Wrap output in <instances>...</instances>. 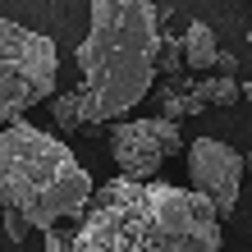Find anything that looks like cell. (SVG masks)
<instances>
[{
	"mask_svg": "<svg viewBox=\"0 0 252 252\" xmlns=\"http://www.w3.org/2000/svg\"><path fill=\"white\" fill-rule=\"evenodd\" d=\"M211 202L179 184L110 179L87 197L73 252H220Z\"/></svg>",
	"mask_w": 252,
	"mask_h": 252,
	"instance_id": "cell-1",
	"label": "cell"
},
{
	"mask_svg": "<svg viewBox=\"0 0 252 252\" xmlns=\"http://www.w3.org/2000/svg\"><path fill=\"white\" fill-rule=\"evenodd\" d=\"M160 19L152 0H92V28L78 46V120L83 133L128 115L152 92Z\"/></svg>",
	"mask_w": 252,
	"mask_h": 252,
	"instance_id": "cell-2",
	"label": "cell"
},
{
	"mask_svg": "<svg viewBox=\"0 0 252 252\" xmlns=\"http://www.w3.org/2000/svg\"><path fill=\"white\" fill-rule=\"evenodd\" d=\"M87 197H92V179L69 142L32 128L28 120L0 128V206L19 211L28 229L83 220Z\"/></svg>",
	"mask_w": 252,
	"mask_h": 252,
	"instance_id": "cell-3",
	"label": "cell"
},
{
	"mask_svg": "<svg viewBox=\"0 0 252 252\" xmlns=\"http://www.w3.org/2000/svg\"><path fill=\"white\" fill-rule=\"evenodd\" d=\"M55 78H60L55 41L0 19V124H14L23 120V110L51 101Z\"/></svg>",
	"mask_w": 252,
	"mask_h": 252,
	"instance_id": "cell-4",
	"label": "cell"
},
{
	"mask_svg": "<svg viewBox=\"0 0 252 252\" xmlns=\"http://www.w3.org/2000/svg\"><path fill=\"white\" fill-rule=\"evenodd\" d=\"M110 152H115V165H120V179H156L165 156L184 152V133L179 124L170 120H120L110 128Z\"/></svg>",
	"mask_w": 252,
	"mask_h": 252,
	"instance_id": "cell-5",
	"label": "cell"
},
{
	"mask_svg": "<svg viewBox=\"0 0 252 252\" xmlns=\"http://www.w3.org/2000/svg\"><path fill=\"white\" fill-rule=\"evenodd\" d=\"M188 188L197 197L211 202L216 220H225L239 211V197H243V156L234 152L229 142L220 138H197L188 147Z\"/></svg>",
	"mask_w": 252,
	"mask_h": 252,
	"instance_id": "cell-6",
	"label": "cell"
},
{
	"mask_svg": "<svg viewBox=\"0 0 252 252\" xmlns=\"http://www.w3.org/2000/svg\"><path fill=\"white\" fill-rule=\"evenodd\" d=\"M179 46H184V73H188V69H192V73H206V69L216 64V55H220L216 32H211L202 19H197V23H188V32L179 37Z\"/></svg>",
	"mask_w": 252,
	"mask_h": 252,
	"instance_id": "cell-7",
	"label": "cell"
},
{
	"mask_svg": "<svg viewBox=\"0 0 252 252\" xmlns=\"http://www.w3.org/2000/svg\"><path fill=\"white\" fill-rule=\"evenodd\" d=\"M51 120L69 128V133H83V120H78V92H60L51 96Z\"/></svg>",
	"mask_w": 252,
	"mask_h": 252,
	"instance_id": "cell-8",
	"label": "cell"
},
{
	"mask_svg": "<svg viewBox=\"0 0 252 252\" xmlns=\"http://www.w3.org/2000/svg\"><path fill=\"white\" fill-rule=\"evenodd\" d=\"M197 92L206 96V106H234V101H239V83L216 73V78H202L197 83Z\"/></svg>",
	"mask_w": 252,
	"mask_h": 252,
	"instance_id": "cell-9",
	"label": "cell"
},
{
	"mask_svg": "<svg viewBox=\"0 0 252 252\" xmlns=\"http://www.w3.org/2000/svg\"><path fill=\"white\" fill-rule=\"evenodd\" d=\"M156 69L165 73V78H179V73H184V46H179V37H165V32H160V55H156Z\"/></svg>",
	"mask_w": 252,
	"mask_h": 252,
	"instance_id": "cell-10",
	"label": "cell"
},
{
	"mask_svg": "<svg viewBox=\"0 0 252 252\" xmlns=\"http://www.w3.org/2000/svg\"><path fill=\"white\" fill-rule=\"evenodd\" d=\"M41 234H46V252H73V229L69 225H51Z\"/></svg>",
	"mask_w": 252,
	"mask_h": 252,
	"instance_id": "cell-11",
	"label": "cell"
},
{
	"mask_svg": "<svg viewBox=\"0 0 252 252\" xmlns=\"http://www.w3.org/2000/svg\"><path fill=\"white\" fill-rule=\"evenodd\" d=\"M5 234L14 243H23V234H28V220L19 216V211H5Z\"/></svg>",
	"mask_w": 252,
	"mask_h": 252,
	"instance_id": "cell-12",
	"label": "cell"
},
{
	"mask_svg": "<svg viewBox=\"0 0 252 252\" xmlns=\"http://www.w3.org/2000/svg\"><path fill=\"white\" fill-rule=\"evenodd\" d=\"M211 69H220V78H234V69H239V55H234V51H220Z\"/></svg>",
	"mask_w": 252,
	"mask_h": 252,
	"instance_id": "cell-13",
	"label": "cell"
},
{
	"mask_svg": "<svg viewBox=\"0 0 252 252\" xmlns=\"http://www.w3.org/2000/svg\"><path fill=\"white\" fill-rule=\"evenodd\" d=\"M239 96H243V101H248V106H252V78H248V83L239 87Z\"/></svg>",
	"mask_w": 252,
	"mask_h": 252,
	"instance_id": "cell-14",
	"label": "cell"
},
{
	"mask_svg": "<svg viewBox=\"0 0 252 252\" xmlns=\"http://www.w3.org/2000/svg\"><path fill=\"white\" fill-rule=\"evenodd\" d=\"M243 174H252V152H248V156H243Z\"/></svg>",
	"mask_w": 252,
	"mask_h": 252,
	"instance_id": "cell-15",
	"label": "cell"
},
{
	"mask_svg": "<svg viewBox=\"0 0 252 252\" xmlns=\"http://www.w3.org/2000/svg\"><path fill=\"white\" fill-rule=\"evenodd\" d=\"M243 206H248V216H252V197H248V202H243Z\"/></svg>",
	"mask_w": 252,
	"mask_h": 252,
	"instance_id": "cell-16",
	"label": "cell"
},
{
	"mask_svg": "<svg viewBox=\"0 0 252 252\" xmlns=\"http://www.w3.org/2000/svg\"><path fill=\"white\" fill-rule=\"evenodd\" d=\"M248 37H252V23H248Z\"/></svg>",
	"mask_w": 252,
	"mask_h": 252,
	"instance_id": "cell-17",
	"label": "cell"
}]
</instances>
